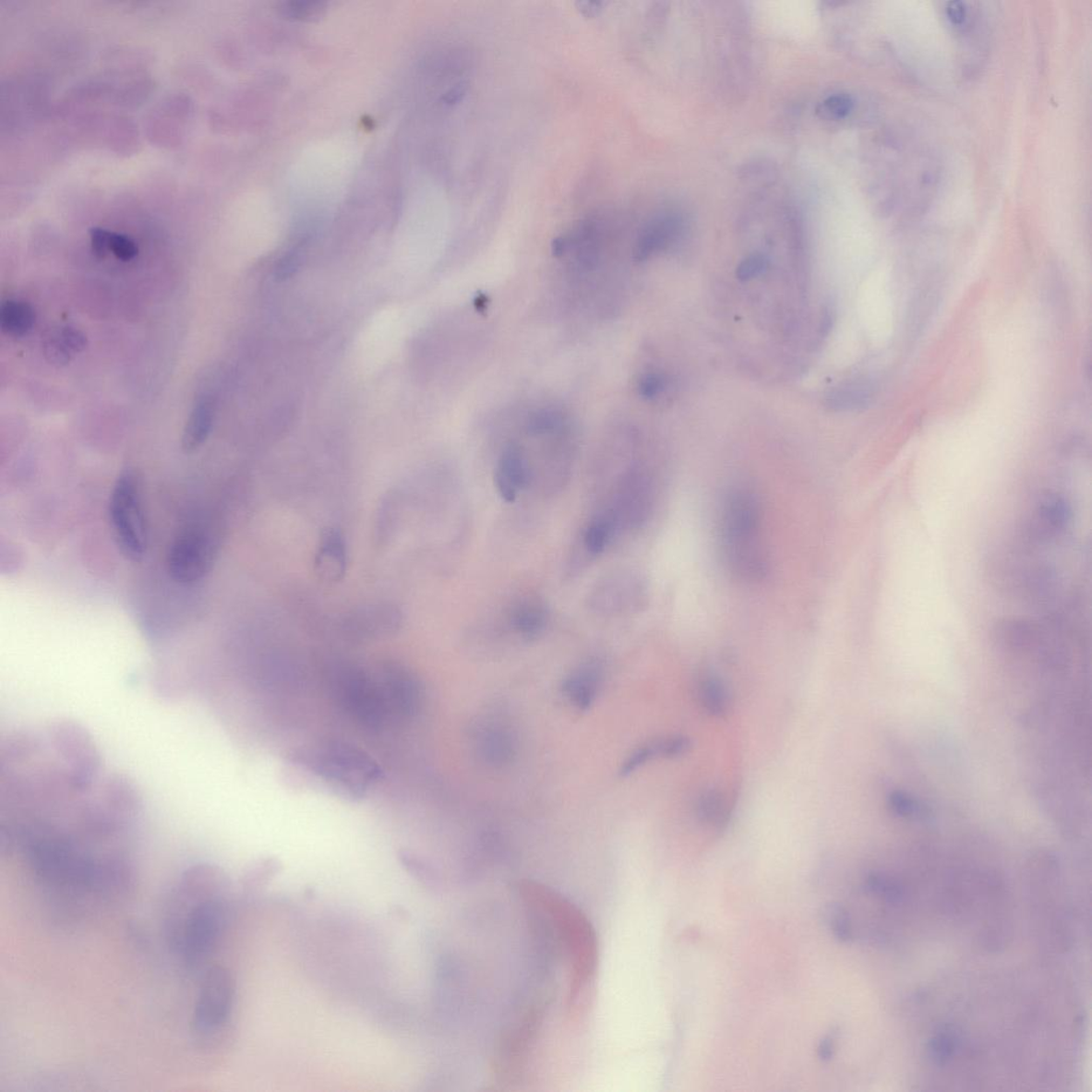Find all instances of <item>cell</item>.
Listing matches in <instances>:
<instances>
[{"label":"cell","mask_w":1092,"mask_h":1092,"mask_svg":"<svg viewBox=\"0 0 1092 1092\" xmlns=\"http://www.w3.org/2000/svg\"><path fill=\"white\" fill-rule=\"evenodd\" d=\"M60 338L63 339L66 346L70 349L72 354L81 353L87 346V339L84 333L79 330L66 327L59 332Z\"/></svg>","instance_id":"37"},{"label":"cell","mask_w":1092,"mask_h":1092,"mask_svg":"<svg viewBox=\"0 0 1092 1092\" xmlns=\"http://www.w3.org/2000/svg\"><path fill=\"white\" fill-rule=\"evenodd\" d=\"M945 17L950 24L956 29H964L966 25L968 11L963 2H951L945 5Z\"/></svg>","instance_id":"38"},{"label":"cell","mask_w":1092,"mask_h":1092,"mask_svg":"<svg viewBox=\"0 0 1092 1092\" xmlns=\"http://www.w3.org/2000/svg\"><path fill=\"white\" fill-rule=\"evenodd\" d=\"M336 703L356 724L370 731L380 730L389 716L376 678L353 665L340 666L331 677Z\"/></svg>","instance_id":"7"},{"label":"cell","mask_w":1092,"mask_h":1092,"mask_svg":"<svg viewBox=\"0 0 1092 1092\" xmlns=\"http://www.w3.org/2000/svg\"><path fill=\"white\" fill-rule=\"evenodd\" d=\"M867 888L891 903L898 902L903 895V891L896 882L881 875H870L867 879Z\"/></svg>","instance_id":"32"},{"label":"cell","mask_w":1092,"mask_h":1092,"mask_svg":"<svg viewBox=\"0 0 1092 1092\" xmlns=\"http://www.w3.org/2000/svg\"><path fill=\"white\" fill-rule=\"evenodd\" d=\"M525 429L534 438L558 436L568 431L567 418L558 408H540L528 415Z\"/></svg>","instance_id":"22"},{"label":"cell","mask_w":1092,"mask_h":1092,"mask_svg":"<svg viewBox=\"0 0 1092 1092\" xmlns=\"http://www.w3.org/2000/svg\"><path fill=\"white\" fill-rule=\"evenodd\" d=\"M769 265V259L761 253L752 254L741 262L737 270V277L740 281H750L763 273Z\"/></svg>","instance_id":"33"},{"label":"cell","mask_w":1092,"mask_h":1092,"mask_svg":"<svg viewBox=\"0 0 1092 1092\" xmlns=\"http://www.w3.org/2000/svg\"><path fill=\"white\" fill-rule=\"evenodd\" d=\"M761 527L757 498L744 489L731 492L721 513V547L730 571L741 581H761L767 572Z\"/></svg>","instance_id":"4"},{"label":"cell","mask_w":1092,"mask_h":1092,"mask_svg":"<svg viewBox=\"0 0 1092 1092\" xmlns=\"http://www.w3.org/2000/svg\"><path fill=\"white\" fill-rule=\"evenodd\" d=\"M290 761L353 799L363 798L383 778L380 765L369 754L343 743L296 750Z\"/></svg>","instance_id":"5"},{"label":"cell","mask_w":1092,"mask_h":1092,"mask_svg":"<svg viewBox=\"0 0 1092 1092\" xmlns=\"http://www.w3.org/2000/svg\"><path fill=\"white\" fill-rule=\"evenodd\" d=\"M235 1002V980L223 966H211L205 972L198 990L191 1030L198 1040L210 1039L229 1025Z\"/></svg>","instance_id":"8"},{"label":"cell","mask_w":1092,"mask_h":1092,"mask_svg":"<svg viewBox=\"0 0 1092 1092\" xmlns=\"http://www.w3.org/2000/svg\"><path fill=\"white\" fill-rule=\"evenodd\" d=\"M214 416V406L209 398L198 400L185 425L182 438V448L185 452H194L208 441Z\"/></svg>","instance_id":"18"},{"label":"cell","mask_w":1092,"mask_h":1092,"mask_svg":"<svg viewBox=\"0 0 1092 1092\" xmlns=\"http://www.w3.org/2000/svg\"><path fill=\"white\" fill-rule=\"evenodd\" d=\"M684 230V220L675 211L662 212L650 220L636 240L634 258L638 262L650 258L675 243Z\"/></svg>","instance_id":"15"},{"label":"cell","mask_w":1092,"mask_h":1092,"mask_svg":"<svg viewBox=\"0 0 1092 1092\" xmlns=\"http://www.w3.org/2000/svg\"><path fill=\"white\" fill-rule=\"evenodd\" d=\"M282 16L297 20H313L326 11V4L320 2H286L279 6Z\"/></svg>","instance_id":"29"},{"label":"cell","mask_w":1092,"mask_h":1092,"mask_svg":"<svg viewBox=\"0 0 1092 1092\" xmlns=\"http://www.w3.org/2000/svg\"><path fill=\"white\" fill-rule=\"evenodd\" d=\"M348 553L345 538L338 528L327 527L321 532L315 554L314 572L318 580L333 585L345 578Z\"/></svg>","instance_id":"14"},{"label":"cell","mask_w":1092,"mask_h":1092,"mask_svg":"<svg viewBox=\"0 0 1092 1092\" xmlns=\"http://www.w3.org/2000/svg\"><path fill=\"white\" fill-rule=\"evenodd\" d=\"M959 1045V1037L953 1027H944L932 1037L929 1042L930 1059L937 1064H945L951 1059Z\"/></svg>","instance_id":"25"},{"label":"cell","mask_w":1092,"mask_h":1092,"mask_svg":"<svg viewBox=\"0 0 1092 1092\" xmlns=\"http://www.w3.org/2000/svg\"><path fill=\"white\" fill-rule=\"evenodd\" d=\"M508 619L515 633L526 640H534L546 630L549 613L544 602L524 599L514 604Z\"/></svg>","instance_id":"16"},{"label":"cell","mask_w":1092,"mask_h":1092,"mask_svg":"<svg viewBox=\"0 0 1092 1092\" xmlns=\"http://www.w3.org/2000/svg\"><path fill=\"white\" fill-rule=\"evenodd\" d=\"M637 580L627 572H614L596 582L588 596V606L593 613L616 617L636 606Z\"/></svg>","instance_id":"11"},{"label":"cell","mask_w":1092,"mask_h":1092,"mask_svg":"<svg viewBox=\"0 0 1092 1092\" xmlns=\"http://www.w3.org/2000/svg\"><path fill=\"white\" fill-rule=\"evenodd\" d=\"M402 614L389 603L370 604L355 609L343 621L349 635L359 640H379L394 635L402 627Z\"/></svg>","instance_id":"12"},{"label":"cell","mask_w":1092,"mask_h":1092,"mask_svg":"<svg viewBox=\"0 0 1092 1092\" xmlns=\"http://www.w3.org/2000/svg\"><path fill=\"white\" fill-rule=\"evenodd\" d=\"M698 698L705 712L723 717L730 709V693L717 676L706 675L698 684Z\"/></svg>","instance_id":"21"},{"label":"cell","mask_w":1092,"mask_h":1092,"mask_svg":"<svg viewBox=\"0 0 1092 1092\" xmlns=\"http://www.w3.org/2000/svg\"><path fill=\"white\" fill-rule=\"evenodd\" d=\"M36 322V313L30 305L24 301L6 300L0 306V327L6 334L13 338H22L29 334Z\"/></svg>","instance_id":"20"},{"label":"cell","mask_w":1092,"mask_h":1092,"mask_svg":"<svg viewBox=\"0 0 1092 1092\" xmlns=\"http://www.w3.org/2000/svg\"><path fill=\"white\" fill-rule=\"evenodd\" d=\"M214 544L201 528H191L175 539L168 554L171 578L182 585L200 582L214 561Z\"/></svg>","instance_id":"9"},{"label":"cell","mask_w":1092,"mask_h":1092,"mask_svg":"<svg viewBox=\"0 0 1092 1092\" xmlns=\"http://www.w3.org/2000/svg\"><path fill=\"white\" fill-rule=\"evenodd\" d=\"M826 923L830 930H833L834 935L844 942L853 940V930H851V923L849 916L844 906L840 905H831L827 906L825 911Z\"/></svg>","instance_id":"30"},{"label":"cell","mask_w":1092,"mask_h":1092,"mask_svg":"<svg viewBox=\"0 0 1092 1092\" xmlns=\"http://www.w3.org/2000/svg\"><path fill=\"white\" fill-rule=\"evenodd\" d=\"M691 743L690 738L677 735L656 743L657 754L666 758H678L690 751Z\"/></svg>","instance_id":"35"},{"label":"cell","mask_w":1092,"mask_h":1092,"mask_svg":"<svg viewBox=\"0 0 1092 1092\" xmlns=\"http://www.w3.org/2000/svg\"><path fill=\"white\" fill-rule=\"evenodd\" d=\"M222 874L200 864L185 871L172 895L167 919L169 945L189 968L200 966L222 936L226 906Z\"/></svg>","instance_id":"2"},{"label":"cell","mask_w":1092,"mask_h":1092,"mask_svg":"<svg viewBox=\"0 0 1092 1092\" xmlns=\"http://www.w3.org/2000/svg\"><path fill=\"white\" fill-rule=\"evenodd\" d=\"M44 352L48 362L56 366H66L71 361L73 355L70 349L66 346L63 339L60 338L59 332L48 338L45 342Z\"/></svg>","instance_id":"31"},{"label":"cell","mask_w":1092,"mask_h":1092,"mask_svg":"<svg viewBox=\"0 0 1092 1092\" xmlns=\"http://www.w3.org/2000/svg\"><path fill=\"white\" fill-rule=\"evenodd\" d=\"M110 235L112 232L101 228L90 231L92 250L99 258H105L110 252Z\"/></svg>","instance_id":"39"},{"label":"cell","mask_w":1092,"mask_h":1092,"mask_svg":"<svg viewBox=\"0 0 1092 1092\" xmlns=\"http://www.w3.org/2000/svg\"><path fill=\"white\" fill-rule=\"evenodd\" d=\"M109 519L121 553L130 561H142L147 554L148 534L140 479L135 472H123L116 479L109 501Z\"/></svg>","instance_id":"6"},{"label":"cell","mask_w":1092,"mask_h":1092,"mask_svg":"<svg viewBox=\"0 0 1092 1092\" xmlns=\"http://www.w3.org/2000/svg\"><path fill=\"white\" fill-rule=\"evenodd\" d=\"M300 266V257L298 252H292L288 254L278 265L276 277L278 280H286L291 278L294 272L298 270Z\"/></svg>","instance_id":"40"},{"label":"cell","mask_w":1092,"mask_h":1092,"mask_svg":"<svg viewBox=\"0 0 1092 1092\" xmlns=\"http://www.w3.org/2000/svg\"><path fill=\"white\" fill-rule=\"evenodd\" d=\"M875 396L873 382L860 379L843 384L831 391L828 406L837 411L860 410L868 407Z\"/></svg>","instance_id":"19"},{"label":"cell","mask_w":1092,"mask_h":1092,"mask_svg":"<svg viewBox=\"0 0 1092 1092\" xmlns=\"http://www.w3.org/2000/svg\"><path fill=\"white\" fill-rule=\"evenodd\" d=\"M110 252H113L116 258L123 260V262H128V260L134 259L137 254H138V246H137L133 239L112 232V235H110Z\"/></svg>","instance_id":"34"},{"label":"cell","mask_w":1092,"mask_h":1092,"mask_svg":"<svg viewBox=\"0 0 1092 1092\" xmlns=\"http://www.w3.org/2000/svg\"><path fill=\"white\" fill-rule=\"evenodd\" d=\"M531 479L532 469L524 450L515 443L506 445L494 473V484L499 497L507 503H513Z\"/></svg>","instance_id":"13"},{"label":"cell","mask_w":1092,"mask_h":1092,"mask_svg":"<svg viewBox=\"0 0 1092 1092\" xmlns=\"http://www.w3.org/2000/svg\"><path fill=\"white\" fill-rule=\"evenodd\" d=\"M666 387V379L662 374L650 372L642 376L638 381V391L644 400H654L662 393Z\"/></svg>","instance_id":"36"},{"label":"cell","mask_w":1092,"mask_h":1092,"mask_svg":"<svg viewBox=\"0 0 1092 1092\" xmlns=\"http://www.w3.org/2000/svg\"><path fill=\"white\" fill-rule=\"evenodd\" d=\"M465 90L466 88L464 84L456 86L455 88L451 89L450 92L445 94L444 102L449 105L455 104V102L462 100Z\"/></svg>","instance_id":"41"},{"label":"cell","mask_w":1092,"mask_h":1092,"mask_svg":"<svg viewBox=\"0 0 1092 1092\" xmlns=\"http://www.w3.org/2000/svg\"><path fill=\"white\" fill-rule=\"evenodd\" d=\"M889 806L893 812L906 819L926 820L930 810L912 796L904 792H893L889 796Z\"/></svg>","instance_id":"27"},{"label":"cell","mask_w":1092,"mask_h":1092,"mask_svg":"<svg viewBox=\"0 0 1092 1092\" xmlns=\"http://www.w3.org/2000/svg\"><path fill=\"white\" fill-rule=\"evenodd\" d=\"M697 815L706 825L724 828L731 816L729 802L720 792H706L698 800Z\"/></svg>","instance_id":"23"},{"label":"cell","mask_w":1092,"mask_h":1092,"mask_svg":"<svg viewBox=\"0 0 1092 1092\" xmlns=\"http://www.w3.org/2000/svg\"><path fill=\"white\" fill-rule=\"evenodd\" d=\"M855 109V100L847 93H836L823 100L817 114L823 119L839 121L846 119Z\"/></svg>","instance_id":"26"},{"label":"cell","mask_w":1092,"mask_h":1092,"mask_svg":"<svg viewBox=\"0 0 1092 1092\" xmlns=\"http://www.w3.org/2000/svg\"><path fill=\"white\" fill-rule=\"evenodd\" d=\"M596 671L593 666L582 669L570 678L566 687L569 696L580 706H588L594 696Z\"/></svg>","instance_id":"24"},{"label":"cell","mask_w":1092,"mask_h":1092,"mask_svg":"<svg viewBox=\"0 0 1092 1092\" xmlns=\"http://www.w3.org/2000/svg\"><path fill=\"white\" fill-rule=\"evenodd\" d=\"M375 678L389 714L409 718L420 710L422 685L407 666L390 661L383 663Z\"/></svg>","instance_id":"10"},{"label":"cell","mask_w":1092,"mask_h":1092,"mask_svg":"<svg viewBox=\"0 0 1092 1092\" xmlns=\"http://www.w3.org/2000/svg\"><path fill=\"white\" fill-rule=\"evenodd\" d=\"M520 893L526 905L538 915L545 929L551 933L569 966L567 1008L570 1015L580 1013L597 965V943L594 930L587 918L558 893L533 882L521 884Z\"/></svg>","instance_id":"3"},{"label":"cell","mask_w":1092,"mask_h":1092,"mask_svg":"<svg viewBox=\"0 0 1092 1092\" xmlns=\"http://www.w3.org/2000/svg\"><path fill=\"white\" fill-rule=\"evenodd\" d=\"M620 531L621 528L615 514L604 508L589 521L582 533V546L588 556L596 558L606 551Z\"/></svg>","instance_id":"17"},{"label":"cell","mask_w":1092,"mask_h":1092,"mask_svg":"<svg viewBox=\"0 0 1092 1092\" xmlns=\"http://www.w3.org/2000/svg\"><path fill=\"white\" fill-rule=\"evenodd\" d=\"M1040 517L1041 520L1047 521L1054 530H1062L1070 520V507L1063 498L1050 497L1043 501L1040 507Z\"/></svg>","instance_id":"28"},{"label":"cell","mask_w":1092,"mask_h":1092,"mask_svg":"<svg viewBox=\"0 0 1092 1092\" xmlns=\"http://www.w3.org/2000/svg\"><path fill=\"white\" fill-rule=\"evenodd\" d=\"M3 854L16 858L47 892L82 901L126 889L135 845L98 828L74 825L0 834Z\"/></svg>","instance_id":"1"}]
</instances>
